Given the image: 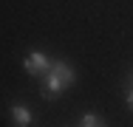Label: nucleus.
Returning <instances> with one entry per match:
<instances>
[{"instance_id": "1", "label": "nucleus", "mask_w": 133, "mask_h": 127, "mask_svg": "<svg viewBox=\"0 0 133 127\" xmlns=\"http://www.w3.org/2000/svg\"><path fill=\"white\" fill-rule=\"evenodd\" d=\"M74 68L68 65V62H62V59H57L48 65V71L43 74V96L45 99H57L65 88H71L74 85Z\"/></svg>"}, {"instance_id": "2", "label": "nucleus", "mask_w": 133, "mask_h": 127, "mask_svg": "<svg viewBox=\"0 0 133 127\" xmlns=\"http://www.w3.org/2000/svg\"><path fill=\"white\" fill-rule=\"evenodd\" d=\"M48 57L43 54V51H31L26 57V62H23V71H26L28 76H43L45 71H48Z\"/></svg>"}, {"instance_id": "3", "label": "nucleus", "mask_w": 133, "mask_h": 127, "mask_svg": "<svg viewBox=\"0 0 133 127\" xmlns=\"http://www.w3.org/2000/svg\"><path fill=\"white\" fill-rule=\"evenodd\" d=\"M11 119H14L17 127H28L31 124V113H28V107H23V104H14V107H11Z\"/></svg>"}, {"instance_id": "4", "label": "nucleus", "mask_w": 133, "mask_h": 127, "mask_svg": "<svg viewBox=\"0 0 133 127\" xmlns=\"http://www.w3.org/2000/svg\"><path fill=\"white\" fill-rule=\"evenodd\" d=\"M79 124L82 127H99V124H102V119H99L96 113H85V116L79 119Z\"/></svg>"}, {"instance_id": "5", "label": "nucleus", "mask_w": 133, "mask_h": 127, "mask_svg": "<svg viewBox=\"0 0 133 127\" xmlns=\"http://www.w3.org/2000/svg\"><path fill=\"white\" fill-rule=\"evenodd\" d=\"M128 107H130V110H133V90H130V93H128Z\"/></svg>"}]
</instances>
